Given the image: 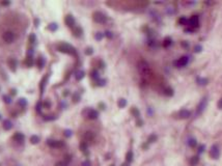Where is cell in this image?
<instances>
[{"mask_svg": "<svg viewBox=\"0 0 222 166\" xmlns=\"http://www.w3.org/2000/svg\"><path fill=\"white\" fill-rule=\"evenodd\" d=\"M103 36H104V34L102 33V32H97L96 35H95V38H96L97 41H101V39H103Z\"/></svg>", "mask_w": 222, "mask_h": 166, "instance_id": "30", "label": "cell"}, {"mask_svg": "<svg viewBox=\"0 0 222 166\" xmlns=\"http://www.w3.org/2000/svg\"><path fill=\"white\" fill-rule=\"evenodd\" d=\"M92 53H93L92 48H87V49L85 50V54H86V55H92Z\"/></svg>", "mask_w": 222, "mask_h": 166, "instance_id": "39", "label": "cell"}, {"mask_svg": "<svg viewBox=\"0 0 222 166\" xmlns=\"http://www.w3.org/2000/svg\"><path fill=\"white\" fill-rule=\"evenodd\" d=\"M82 166H92V164H90V162L88 160H86V161H84L82 163Z\"/></svg>", "mask_w": 222, "mask_h": 166, "instance_id": "48", "label": "cell"}, {"mask_svg": "<svg viewBox=\"0 0 222 166\" xmlns=\"http://www.w3.org/2000/svg\"><path fill=\"white\" fill-rule=\"evenodd\" d=\"M142 124H143V122H142V121H138L137 122V126H142Z\"/></svg>", "mask_w": 222, "mask_h": 166, "instance_id": "52", "label": "cell"}, {"mask_svg": "<svg viewBox=\"0 0 222 166\" xmlns=\"http://www.w3.org/2000/svg\"><path fill=\"white\" fill-rule=\"evenodd\" d=\"M45 63H46V59H45V57H39V60H38V67L39 68H44V65Z\"/></svg>", "mask_w": 222, "mask_h": 166, "instance_id": "18", "label": "cell"}, {"mask_svg": "<svg viewBox=\"0 0 222 166\" xmlns=\"http://www.w3.org/2000/svg\"><path fill=\"white\" fill-rule=\"evenodd\" d=\"M2 4H4V5H7V4H10V2H2Z\"/></svg>", "mask_w": 222, "mask_h": 166, "instance_id": "55", "label": "cell"}, {"mask_svg": "<svg viewBox=\"0 0 222 166\" xmlns=\"http://www.w3.org/2000/svg\"><path fill=\"white\" fill-rule=\"evenodd\" d=\"M179 22H180L181 24H187V23H188V19H186L185 17H182V18L179 20Z\"/></svg>", "mask_w": 222, "mask_h": 166, "instance_id": "38", "label": "cell"}, {"mask_svg": "<svg viewBox=\"0 0 222 166\" xmlns=\"http://www.w3.org/2000/svg\"><path fill=\"white\" fill-rule=\"evenodd\" d=\"M188 23H189V25L191 27H197L198 24H199V19L197 16H193L191 17L189 20H188Z\"/></svg>", "mask_w": 222, "mask_h": 166, "instance_id": "9", "label": "cell"}, {"mask_svg": "<svg viewBox=\"0 0 222 166\" xmlns=\"http://www.w3.org/2000/svg\"><path fill=\"white\" fill-rule=\"evenodd\" d=\"M105 35H106L108 39H112L113 38V34H112L111 31H106V32H105Z\"/></svg>", "mask_w": 222, "mask_h": 166, "instance_id": "43", "label": "cell"}, {"mask_svg": "<svg viewBox=\"0 0 222 166\" xmlns=\"http://www.w3.org/2000/svg\"><path fill=\"white\" fill-rule=\"evenodd\" d=\"M110 166H115V165H114V164H111V165H110Z\"/></svg>", "mask_w": 222, "mask_h": 166, "instance_id": "56", "label": "cell"}, {"mask_svg": "<svg viewBox=\"0 0 222 166\" xmlns=\"http://www.w3.org/2000/svg\"><path fill=\"white\" fill-rule=\"evenodd\" d=\"M170 44H171V39H170V38H166V39H164V43H163L164 47H168Z\"/></svg>", "mask_w": 222, "mask_h": 166, "instance_id": "29", "label": "cell"}, {"mask_svg": "<svg viewBox=\"0 0 222 166\" xmlns=\"http://www.w3.org/2000/svg\"><path fill=\"white\" fill-rule=\"evenodd\" d=\"M25 64H26L27 67H32V64H33V58L32 57H27L26 60H25Z\"/></svg>", "mask_w": 222, "mask_h": 166, "instance_id": "23", "label": "cell"}, {"mask_svg": "<svg viewBox=\"0 0 222 166\" xmlns=\"http://www.w3.org/2000/svg\"><path fill=\"white\" fill-rule=\"evenodd\" d=\"M188 60H189V58L187 56H183L176 61V64H178V67H185L188 63Z\"/></svg>", "mask_w": 222, "mask_h": 166, "instance_id": "12", "label": "cell"}, {"mask_svg": "<svg viewBox=\"0 0 222 166\" xmlns=\"http://www.w3.org/2000/svg\"><path fill=\"white\" fill-rule=\"evenodd\" d=\"M86 116L89 119H96V118H98V116H99V112L97 110H93V109H88Z\"/></svg>", "mask_w": 222, "mask_h": 166, "instance_id": "10", "label": "cell"}, {"mask_svg": "<svg viewBox=\"0 0 222 166\" xmlns=\"http://www.w3.org/2000/svg\"><path fill=\"white\" fill-rule=\"evenodd\" d=\"M197 82H198V84H200V85H206L207 83H208V79L198 78V79H197Z\"/></svg>", "mask_w": 222, "mask_h": 166, "instance_id": "28", "label": "cell"}, {"mask_svg": "<svg viewBox=\"0 0 222 166\" xmlns=\"http://www.w3.org/2000/svg\"><path fill=\"white\" fill-rule=\"evenodd\" d=\"M35 41H36V36H35V34L31 33L30 35H29V42L31 43V44H33V43H35Z\"/></svg>", "mask_w": 222, "mask_h": 166, "instance_id": "31", "label": "cell"}, {"mask_svg": "<svg viewBox=\"0 0 222 166\" xmlns=\"http://www.w3.org/2000/svg\"><path fill=\"white\" fill-rule=\"evenodd\" d=\"M210 156L212 157L213 159L217 160L220 156V150H219V146L217 144H214L212 147H211V151H210Z\"/></svg>", "mask_w": 222, "mask_h": 166, "instance_id": "5", "label": "cell"}, {"mask_svg": "<svg viewBox=\"0 0 222 166\" xmlns=\"http://www.w3.org/2000/svg\"><path fill=\"white\" fill-rule=\"evenodd\" d=\"M92 18H93V21L97 23H105L107 21V17L105 16L103 13H101V11H96V13H93Z\"/></svg>", "mask_w": 222, "mask_h": 166, "instance_id": "4", "label": "cell"}, {"mask_svg": "<svg viewBox=\"0 0 222 166\" xmlns=\"http://www.w3.org/2000/svg\"><path fill=\"white\" fill-rule=\"evenodd\" d=\"M117 104H118V107H119V108L126 107V105H127V100H126V99H119Z\"/></svg>", "mask_w": 222, "mask_h": 166, "instance_id": "20", "label": "cell"}, {"mask_svg": "<svg viewBox=\"0 0 222 166\" xmlns=\"http://www.w3.org/2000/svg\"><path fill=\"white\" fill-rule=\"evenodd\" d=\"M126 160L128 163H131L133 161V151H129L126 155Z\"/></svg>", "mask_w": 222, "mask_h": 166, "instance_id": "19", "label": "cell"}, {"mask_svg": "<svg viewBox=\"0 0 222 166\" xmlns=\"http://www.w3.org/2000/svg\"><path fill=\"white\" fill-rule=\"evenodd\" d=\"M10 68H12L13 71H15V67L17 65V61L15 59H12V60H10Z\"/></svg>", "mask_w": 222, "mask_h": 166, "instance_id": "35", "label": "cell"}, {"mask_svg": "<svg viewBox=\"0 0 222 166\" xmlns=\"http://www.w3.org/2000/svg\"><path fill=\"white\" fill-rule=\"evenodd\" d=\"M82 34V29L80 27H76L75 29H74V35L76 36H80Z\"/></svg>", "mask_w": 222, "mask_h": 166, "instance_id": "25", "label": "cell"}, {"mask_svg": "<svg viewBox=\"0 0 222 166\" xmlns=\"http://www.w3.org/2000/svg\"><path fill=\"white\" fill-rule=\"evenodd\" d=\"M218 108L219 109H222V99L219 100V102H218Z\"/></svg>", "mask_w": 222, "mask_h": 166, "instance_id": "50", "label": "cell"}, {"mask_svg": "<svg viewBox=\"0 0 222 166\" xmlns=\"http://www.w3.org/2000/svg\"><path fill=\"white\" fill-rule=\"evenodd\" d=\"M203 150H204V145H200V146L198 147V153L200 154V153H203Z\"/></svg>", "mask_w": 222, "mask_h": 166, "instance_id": "49", "label": "cell"}, {"mask_svg": "<svg viewBox=\"0 0 222 166\" xmlns=\"http://www.w3.org/2000/svg\"><path fill=\"white\" fill-rule=\"evenodd\" d=\"M196 144H197V141H196L194 138H190L188 140V145H189L190 147H195Z\"/></svg>", "mask_w": 222, "mask_h": 166, "instance_id": "21", "label": "cell"}, {"mask_svg": "<svg viewBox=\"0 0 222 166\" xmlns=\"http://www.w3.org/2000/svg\"><path fill=\"white\" fill-rule=\"evenodd\" d=\"M207 104H208V99L207 98H204V99L201 100L200 103H199L198 106H197V108H196V114H197V115H199V114L203 113V111L204 110V108L207 107Z\"/></svg>", "mask_w": 222, "mask_h": 166, "instance_id": "6", "label": "cell"}, {"mask_svg": "<svg viewBox=\"0 0 222 166\" xmlns=\"http://www.w3.org/2000/svg\"><path fill=\"white\" fill-rule=\"evenodd\" d=\"M156 140H157V136H156V135H154V134H153V135H150V136L149 137V139H147V141H149L150 143V142H154V141H156Z\"/></svg>", "mask_w": 222, "mask_h": 166, "instance_id": "36", "label": "cell"}, {"mask_svg": "<svg viewBox=\"0 0 222 166\" xmlns=\"http://www.w3.org/2000/svg\"><path fill=\"white\" fill-rule=\"evenodd\" d=\"M44 119L45 121H54V119H56V116H54V115H45Z\"/></svg>", "mask_w": 222, "mask_h": 166, "instance_id": "32", "label": "cell"}, {"mask_svg": "<svg viewBox=\"0 0 222 166\" xmlns=\"http://www.w3.org/2000/svg\"><path fill=\"white\" fill-rule=\"evenodd\" d=\"M93 133L92 132H86L85 133V139H87V140H92V139H93Z\"/></svg>", "mask_w": 222, "mask_h": 166, "instance_id": "26", "label": "cell"}, {"mask_svg": "<svg viewBox=\"0 0 222 166\" xmlns=\"http://www.w3.org/2000/svg\"><path fill=\"white\" fill-rule=\"evenodd\" d=\"M92 77L93 79H99V74H98V72L97 71H93V72L92 73Z\"/></svg>", "mask_w": 222, "mask_h": 166, "instance_id": "41", "label": "cell"}, {"mask_svg": "<svg viewBox=\"0 0 222 166\" xmlns=\"http://www.w3.org/2000/svg\"><path fill=\"white\" fill-rule=\"evenodd\" d=\"M64 136L65 137H71L72 136V131L71 130H65L64 131Z\"/></svg>", "mask_w": 222, "mask_h": 166, "instance_id": "42", "label": "cell"}, {"mask_svg": "<svg viewBox=\"0 0 222 166\" xmlns=\"http://www.w3.org/2000/svg\"><path fill=\"white\" fill-rule=\"evenodd\" d=\"M80 150L83 151V153H85L87 155V151H86V150H87V144L85 143V142H82V143L80 144Z\"/></svg>", "mask_w": 222, "mask_h": 166, "instance_id": "27", "label": "cell"}, {"mask_svg": "<svg viewBox=\"0 0 222 166\" xmlns=\"http://www.w3.org/2000/svg\"><path fill=\"white\" fill-rule=\"evenodd\" d=\"M178 115H179V117H180V118H188V117H189L190 115H191V112H190V111H188V110H181L180 111V112H179L178 113Z\"/></svg>", "mask_w": 222, "mask_h": 166, "instance_id": "13", "label": "cell"}, {"mask_svg": "<svg viewBox=\"0 0 222 166\" xmlns=\"http://www.w3.org/2000/svg\"><path fill=\"white\" fill-rule=\"evenodd\" d=\"M57 50L60 51V52H62V53L70 54V55H74V54H76L75 48L72 47V46L69 45V44H65V43L58 45V46H57Z\"/></svg>", "mask_w": 222, "mask_h": 166, "instance_id": "1", "label": "cell"}, {"mask_svg": "<svg viewBox=\"0 0 222 166\" xmlns=\"http://www.w3.org/2000/svg\"><path fill=\"white\" fill-rule=\"evenodd\" d=\"M165 93H166L167 96H172V89H170V88H167V89L165 90Z\"/></svg>", "mask_w": 222, "mask_h": 166, "instance_id": "46", "label": "cell"}, {"mask_svg": "<svg viewBox=\"0 0 222 166\" xmlns=\"http://www.w3.org/2000/svg\"><path fill=\"white\" fill-rule=\"evenodd\" d=\"M43 106H44L45 108H50V107H51V103L47 101V102H45L44 104H43Z\"/></svg>", "mask_w": 222, "mask_h": 166, "instance_id": "47", "label": "cell"}, {"mask_svg": "<svg viewBox=\"0 0 222 166\" xmlns=\"http://www.w3.org/2000/svg\"><path fill=\"white\" fill-rule=\"evenodd\" d=\"M48 79H49V74H46V75H45V77L42 79V81H41V84H39V88H41V93H43V91H44L45 87H46V85H47Z\"/></svg>", "mask_w": 222, "mask_h": 166, "instance_id": "11", "label": "cell"}, {"mask_svg": "<svg viewBox=\"0 0 222 166\" xmlns=\"http://www.w3.org/2000/svg\"><path fill=\"white\" fill-rule=\"evenodd\" d=\"M64 22H65V24H67L69 27H71V28L75 26V19H74V17L72 15H67V16H65Z\"/></svg>", "mask_w": 222, "mask_h": 166, "instance_id": "8", "label": "cell"}, {"mask_svg": "<svg viewBox=\"0 0 222 166\" xmlns=\"http://www.w3.org/2000/svg\"><path fill=\"white\" fill-rule=\"evenodd\" d=\"M2 39H3V42L5 44H12L16 39V34L15 32H13L10 30H6L2 34Z\"/></svg>", "mask_w": 222, "mask_h": 166, "instance_id": "3", "label": "cell"}, {"mask_svg": "<svg viewBox=\"0 0 222 166\" xmlns=\"http://www.w3.org/2000/svg\"><path fill=\"white\" fill-rule=\"evenodd\" d=\"M131 112L133 113V115H134L135 117H139V115H140V113H139V111L136 109V108H133L132 110H131Z\"/></svg>", "mask_w": 222, "mask_h": 166, "instance_id": "34", "label": "cell"}, {"mask_svg": "<svg viewBox=\"0 0 222 166\" xmlns=\"http://www.w3.org/2000/svg\"><path fill=\"white\" fill-rule=\"evenodd\" d=\"M84 76H85V73L83 72V71H78V72L75 74V78H76V80H78V81H80L81 79H83Z\"/></svg>", "mask_w": 222, "mask_h": 166, "instance_id": "15", "label": "cell"}, {"mask_svg": "<svg viewBox=\"0 0 222 166\" xmlns=\"http://www.w3.org/2000/svg\"><path fill=\"white\" fill-rule=\"evenodd\" d=\"M24 135L22 133H16L15 135H14V139L16 140V141H19V142H22L24 140Z\"/></svg>", "mask_w": 222, "mask_h": 166, "instance_id": "14", "label": "cell"}, {"mask_svg": "<svg viewBox=\"0 0 222 166\" xmlns=\"http://www.w3.org/2000/svg\"><path fill=\"white\" fill-rule=\"evenodd\" d=\"M198 162H199L198 156H194V157H192V158L190 159V165L191 166H196L198 164Z\"/></svg>", "mask_w": 222, "mask_h": 166, "instance_id": "16", "label": "cell"}, {"mask_svg": "<svg viewBox=\"0 0 222 166\" xmlns=\"http://www.w3.org/2000/svg\"><path fill=\"white\" fill-rule=\"evenodd\" d=\"M3 128L5 129V130H10V129L13 128V124H12V122L8 121V119H6V121H4V122H3Z\"/></svg>", "mask_w": 222, "mask_h": 166, "instance_id": "17", "label": "cell"}, {"mask_svg": "<svg viewBox=\"0 0 222 166\" xmlns=\"http://www.w3.org/2000/svg\"><path fill=\"white\" fill-rule=\"evenodd\" d=\"M30 141H31V143H32V144H36V143H39V136H36V135L31 136Z\"/></svg>", "mask_w": 222, "mask_h": 166, "instance_id": "22", "label": "cell"}, {"mask_svg": "<svg viewBox=\"0 0 222 166\" xmlns=\"http://www.w3.org/2000/svg\"><path fill=\"white\" fill-rule=\"evenodd\" d=\"M19 104L21 106H26L27 105V101L25 99H20L19 100Z\"/></svg>", "mask_w": 222, "mask_h": 166, "instance_id": "37", "label": "cell"}, {"mask_svg": "<svg viewBox=\"0 0 222 166\" xmlns=\"http://www.w3.org/2000/svg\"><path fill=\"white\" fill-rule=\"evenodd\" d=\"M138 71L142 76H147L150 74V68L149 63L144 60H140L138 62Z\"/></svg>", "mask_w": 222, "mask_h": 166, "instance_id": "2", "label": "cell"}, {"mask_svg": "<svg viewBox=\"0 0 222 166\" xmlns=\"http://www.w3.org/2000/svg\"><path fill=\"white\" fill-rule=\"evenodd\" d=\"M105 83H106V80H104V79L98 80V85L99 86H103V85H105Z\"/></svg>", "mask_w": 222, "mask_h": 166, "instance_id": "40", "label": "cell"}, {"mask_svg": "<svg viewBox=\"0 0 222 166\" xmlns=\"http://www.w3.org/2000/svg\"><path fill=\"white\" fill-rule=\"evenodd\" d=\"M69 93H70L69 91H68V90H65V93H63V96H64V97H65V96H69Z\"/></svg>", "mask_w": 222, "mask_h": 166, "instance_id": "54", "label": "cell"}, {"mask_svg": "<svg viewBox=\"0 0 222 166\" xmlns=\"http://www.w3.org/2000/svg\"><path fill=\"white\" fill-rule=\"evenodd\" d=\"M48 28H49L51 31H56L57 30V28H58V25L56 24V23H51L49 26H48Z\"/></svg>", "mask_w": 222, "mask_h": 166, "instance_id": "24", "label": "cell"}, {"mask_svg": "<svg viewBox=\"0 0 222 166\" xmlns=\"http://www.w3.org/2000/svg\"><path fill=\"white\" fill-rule=\"evenodd\" d=\"M201 50H203V47H201L200 45H198V46H195V49H194V51H195V52L199 53Z\"/></svg>", "mask_w": 222, "mask_h": 166, "instance_id": "45", "label": "cell"}, {"mask_svg": "<svg viewBox=\"0 0 222 166\" xmlns=\"http://www.w3.org/2000/svg\"><path fill=\"white\" fill-rule=\"evenodd\" d=\"M121 166H130V163H128V162L123 163V164H121Z\"/></svg>", "mask_w": 222, "mask_h": 166, "instance_id": "53", "label": "cell"}, {"mask_svg": "<svg viewBox=\"0 0 222 166\" xmlns=\"http://www.w3.org/2000/svg\"><path fill=\"white\" fill-rule=\"evenodd\" d=\"M55 166H69V162H67L65 160L64 161H60V162L56 163Z\"/></svg>", "mask_w": 222, "mask_h": 166, "instance_id": "33", "label": "cell"}, {"mask_svg": "<svg viewBox=\"0 0 222 166\" xmlns=\"http://www.w3.org/2000/svg\"><path fill=\"white\" fill-rule=\"evenodd\" d=\"M41 105H42V103H39L38 106H36V110H38L39 112V110H41Z\"/></svg>", "mask_w": 222, "mask_h": 166, "instance_id": "51", "label": "cell"}, {"mask_svg": "<svg viewBox=\"0 0 222 166\" xmlns=\"http://www.w3.org/2000/svg\"><path fill=\"white\" fill-rule=\"evenodd\" d=\"M3 100H4L5 103H8V104L12 102V99H10V97H7V96H3Z\"/></svg>", "mask_w": 222, "mask_h": 166, "instance_id": "44", "label": "cell"}, {"mask_svg": "<svg viewBox=\"0 0 222 166\" xmlns=\"http://www.w3.org/2000/svg\"><path fill=\"white\" fill-rule=\"evenodd\" d=\"M47 143L51 147H63L64 146V142L63 141H60V140H51V139H48L47 140Z\"/></svg>", "mask_w": 222, "mask_h": 166, "instance_id": "7", "label": "cell"}]
</instances>
